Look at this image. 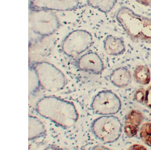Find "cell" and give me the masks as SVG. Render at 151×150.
<instances>
[{"instance_id": "17", "label": "cell", "mask_w": 151, "mask_h": 150, "mask_svg": "<svg viewBox=\"0 0 151 150\" xmlns=\"http://www.w3.org/2000/svg\"><path fill=\"white\" fill-rule=\"evenodd\" d=\"M139 136L145 145L151 147V123L142 124L139 130Z\"/></svg>"}, {"instance_id": "3", "label": "cell", "mask_w": 151, "mask_h": 150, "mask_svg": "<svg viewBox=\"0 0 151 150\" xmlns=\"http://www.w3.org/2000/svg\"><path fill=\"white\" fill-rule=\"evenodd\" d=\"M32 65L39 79L40 86L44 90L55 92L64 88L66 84L65 76L53 64L40 61L35 62Z\"/></svg>"}, {"instance_id": "21", "label": "cell", "mask_w": 151, "mask_h": 150, "mask_svg": "<svg viewBox=\"0 0 151 150\" xmlns=\"http://www.w3.org/2000/svg\"><path fill=\"white\" fill-rule=\"evenodd\" d=\"M129 149H136V150H143V149H146V147H145L143 146L139 145H134L132 146V147H130Z\"/></svg>"}, {"instance_id": "13", "label": "cell", "mask_w": 151, "mask_h": 150, "mask_svg": "<svg viewBox=\"0 0 151 150\" xmlns=\"http://www.w3.org/2000/svg\"><path fill=\"white\" fill-rule=\"evenodd\" d=\"M46 135V130L43 123L35 116H28V140L33 141Z\"/></svg>"}, {"instance_id": "14", "label": "cell", "mask_w": 151, "mask_h": 150, "mask_svg": "<svg viewBox=\"0 0 151 150\" xmlns=\"http://www.w3.org/2000/svg\"><path fill=\"white\" fill-rule=\"evenodd\" d=\"M134 80L141 85H147L151 81V72L146 66H137L134 71Z\"/></svg>"}, {"instance_id": "6", "label": "cell", "mask_w": 151, "mask_h": 150, "mask_svg": "<svg viewBox=\"0 0 151 150\" xmlns=\"http://www.w3.org/2000/svg\"><path fill=\"white\" fill-rule=\"evenodd\" d=\"M92 35L86 30H77L69 33L62 43V50L65 55L75 57L85 52L93 43Z\"/></svg>"}, {"instance_id": "8", "label": "cell", "mask_w": 151, "mask_h": 150, "mask_svg": "<svg viewBox=\"0 0 151 150\" xmlns=\"http://www.w3.org/2000/svg\"><path fill=\"white\" fill-rule=\"evenodd\" d=\"M79 4V0H30V6L32 9L52 11L73 10L78 6Z\"/></svg>"}, {"instance_id": "12", "label": "cell", "mask_w": 151, "mask_h": 150, "mask_svg": "<svg viewBox=\"0 0 151 150\" xmlns=\"http://www.w3.org/2000/svg\"><path fill=\"white\" fill-rule=\"evenodd\" d=\"M111 83L119 88H124L131 84L132 76L129 69L120 67L112 72L110 75Z\"/></svg>"}, {"instance_id": "18", "label": "cell", "mask_w": 151, "mask_h": 150, "mask_svg": "<svg viewBox=\"0 0 151 150\" xmlns=\"http://www.w3.org/2000/svg\"><path fill=\"white\" fill-rule=\"evenodd\" d=\"M146 98V90L142 88H138L134 93V99L139 103H145Z\"/></svg>"}, {"instance_id": "11", "label": "cell", "mask_w": 151, "mask_h": 150, "mask_svg": "<svg viewBox=\"0 0 151 150\" xmlns=\"http://www.w3.org/2000/svg\"><path fill=\"white\" fill-rule=\"evenodd\" d=\"M103 48L107 54L111 56L120 55L125 51V43L122 38L108 35L103 41Z\"/></svg>"}, {"instance_id": "2", "label": "cell", "mask_w": 151, "mask_h": 150, "mask_svg": "<svg viewBox=\"0 0 151 150\" xmlns=\"http://www.w3.org/2000/svg\"><path fill=\"white\" fill-rule=\"evenodd\" d=\"M116 19L133 42L151 44V18L137 14L128 7H121Z\"/></svg>"}, {"instance_id": "7", "label": "cell", "mask_w": 151, "mask_h": 150, "mask_svg": "<svg viewBox=\"0 0 151 150\" xmlns=\"http://www.w3.org/2000/svg\"><path fill=\"white\" fill-rule=\"evenodd\" d=\"M92 110L100 115H113L122 108V102L116 94L109 90L99 92L91 104Z\"/></svg>"}, {"instance_id": "16", "label": "cell", "mask_w": 151, "mask_h": 150, "mask_svg": "<svg viewBox=\"0 0 151 150\" xmlns=\"http://www.w3.org/2000/svg\"><path fill=\"white\" fill-rule=\"evenodd\" d=\"M28 73L29 93L30 95H34L37 92L40 86V81L36 72L32 65L29 66Z\"/></svg>"}, {"instance_id": "1", "label": "cell", "mask_w": 151, "mask_h": 150, "mask_svg": "<svg viewBox=\"0 0 151 150\" xmlns=\"http://www.w3.org/2000/svg\"><path fill=\"white\" fill-rule=\"evenodd\" d=\"M36 112L63 128L72 127L78 119V113L71 102L55 96L40 99L36 105Z\"/></svg>"}, {"instance_id": "15", "label": "cell", "mask_w": 151, "mask_h": 150, "mask_svg": "<svg viewBox=\"0 0 151 150\" xmlns=\"http://www.w3.org/2000/svg\"><path fill=\"white\" fill-rule=\"evenodd\" d=\"M87 2L90 7L106 13L112 10L117 0H87Z\"/></svg>"}, {"instance_id": "19", "label": "cell", "mask_w": 151, "mask_h": 150, "mask_svg": "<svg viewBox=\"0 0 151 150\" xmlns=\"http://www.w3.org/2000/svg\"><path fill=\"white\" fill-rule=\"evenodd\" d=\"M144 103L147 107L151 109V86H149L146 91V98Z\"/></svg>"}, {"instance_id": "4", "label": "cell", "mask_w": 151, "mask_h": 150, "mask_svg": "<svg viewBox=\"0 0 151 150\" xmlns=\"http://www.w3.org/2000/svg\"><path fill=\"white\" fill-rule=\"evenodd\" d=\"M91 129L94 136L103 143H113L122 135V124L114 116L103 115L93 121Z\"/></svg>"}, {"instance_id": "5", "label": "cell", "mask_w": 151, "mask_h": 150, "mask_svg": "<svg viewBox=\"0 0 151 150\" xmlns=\"http://www.w3.org/2000/svg\"><path fill=\"white\" fill-rule=\"evenodd\" d=\"M60 25L57 15L52 11L32 9L29 12V27L38 36H50L58 30Z\"/></svg>"}, {"instance_id": "9", "label": "cell", "mask_w": 151, "mask_h": 150, "mask_svg": "<svg viewBox=\"0 0 151 150\" xmlns=\"http://www.w3.org/2000/svg\"><path fill=\"white\" fill-rule=\"evenodd\" d=\"M77 66L80 70L94 74H101L104 70V64L97 54L88 52L79 58Z\"/></svg>"}, {"instance_id": "20", "label": "cell", "mask_w": 151, "mask_h": 150, "mask_svg": "<svg viewBox=\"0 0 151 150\" xmlns=\"http://www.w3.org/2000/svg\"><path fill=\"white\" fill-rule=\"evenodd\" d=\"M137 3L145 7L151 8V0H135Z\"/></svg>"}, {"instance_id": "10", "label": "cell", "mask_w": 151, "mask_h": 150, "mask_svg": "<svg viewBox=\"0 0 151 150\" xmlns=\"http://www.w3.org/2000/svg\"><path fill=\"white\" fill-rule=\"evenodd\" d=\"M144 119V117L142 112L137 110H131L125 118L124 125L125 135L129 138L136 136Z\"/></svg>"}]
</instances>
